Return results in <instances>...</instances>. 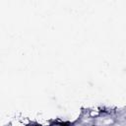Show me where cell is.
Returning <instances> with one entry per match:
<instances>
[{"instance_id":"7a4b0ae2","label":"cell","mask_w":126,"mask_h":126,"mask_svg":"<svg viewBox=\"0 0 126 126\" xmlns=\"http://www.w3.org/2000/svg\"><path fill=\"white\" fill-rule=\"evenodd\" d=\"M28 126H41V125H38V124H30Z\"/></svg>"},{"instance_id":"6da1fadb","label":"cell","mask_w":126,"mask_h":126,"mask_svg":"<svg viewBox=\"0 0 126 126\" xmlns=\"http://www.w3.org/2000/svg\"><path fill=\"white\" fill-rule=\"evenodd\" d=\"M72 124L70 122H55L54 124H51V126H71Z\"/></svg>"}]
</instances>
